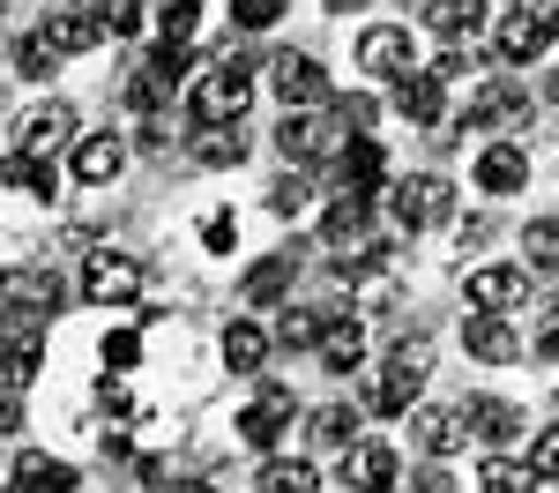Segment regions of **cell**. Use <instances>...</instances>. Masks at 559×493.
Masks as SVG:
<instances>
[{
  "label": "cell",
  "instance_id": "1",
  "mask_svg": "<svg viewBox=\"0 0 559 493\" xmlns=\"http://www.w3.org/2000/svg\"><path fill=\"white\" fill-rule=\"evenodd\" d=\"M247 105H254V75L224 52L210 75L194 83V120H202V128H239V113H247Z\"/></svg>",
  "mask_w": 559,
  "mask_h": 493
},
{
  "label": "cell",
  "instance_id": "2",
  "mask_svg": "<svg viewBox=\"0 0 559 493\" xmlns=\"http://www.w3.org/2000/svg\"><path fill=\"white\" fill-rule=\"evenodd\" d=\"M426 382H432V344H426V337H418V344H395L388 366L373 374V411H388V419H395V411H411Z\"/></svg>",
  "mask_w": 559,
  "mask_h": 493
},
{
  "label": "cell",
  "instance_id": "3",
  "mask_svg": "<svg viewBox=\"0 0 559 493\" xmlns=\"http://www.w3.org/2000/svg\"><path fill=\"white\" fill-rule=\"evenodd\" d=\"M83 300L90 307H134V300H142V262L97 247V255L83 262Z\"/></svg>",
  "mask_w": 559,
  "mask_h": 493
},
{
  "label": "cell",
  "instance_id": "4",
  "mask_svg": "<svg viewBox=\"0 0 559 493\" xmlns=\"http://www.w3.org/2000/svg\"><path fill=\"white\" fill-rule=\"evenodd\" d=\"M552 52V0H515V15L500 23V60L508 68H530Z\"/></svg>",
  "mask_w": 559,
  "mask_h": 493
},
{
  "label": "cell",
  "instance_id": "5",
  "mask_svg": "<svg viewBox=\"0 0 559 493\" xmlns=\"http://www.w3.org/2000/svg\"><path fill=\"white\" fill-rule=\"evenodd\" d=\"M463 292H471V314H508L530 300V269H515V262H492V269H471L463 277Z\"/></svg>",
  "mask_w": 559,
  "mask_h": 493
},
{
  "label": "cell",
  "instance_id": "6",
  "mask_svg": "<svg viewBox=\"0 0 559 493\" xmlns=\"http://www.w3.org/2000/svg\"><path fill=\"white\" fill-rule=\"evenodd\" d=\"M395 218H403V232H426V224H448L455 218V187L440 173H418L395 187Z\"/></svg>",
  "mask_w": 559,
  "mask_h": 493
},
{
  "label": "cell",
  "instance_id": "7",
  "mask_svg": "<svg viewBox=\"0 0 559 493\" xmlns=\"http://www.w3.org/2000/svg\"><path fill=\"white\" fill-rule=\"evenodd\" d=\"M358 68L366 75H381V83H403L418 60H411V31L403 23H373L366 38H358Z\"/></svg>",
  "mask_w": 559,
  "mask_h": 493
},
{
  "label": "cell",
  "instance_id": "8",
  "mask_svg": "<svg viewBox=\"0 0 559 493\" xmlns=\"http://www.w3.org/2000/svg\"><path fill=\"white\" fill-rule=\"evenodd\" d=\"M284 434H292V389H284V382H269V389L239 411V442H247V448H276Z\"/></svg>",
  "mask_w": 559,
  "mask_h": 493
},
{
  "label": "cell",
  "instance_id": "9",
  "mask_svg": "<svg viewBox=\"0 0 559 493\" xmlns=\"http://www.w3.org/2000/svg\"><path fill=\"white\" fill-rule=\"evenodd\" d=\"M395 448L388 442H350L344 448V493H395Z\"/></svg>",
  "mask_w": 559,
  "mask_h": 493
},
{
  "label": "cell",
  "instance_id": "10",
  "mask_svg": "<svg viewBox=\"0 0 559 493\" xmlns=\"http://www.w3.org/2000/svg\"><path fill=\"white\" fill-rule=\"evenodd\" d=\"M269 83H276L284 105H321V97H329V75H321L313 52H276V60H269Z\"/></svg>",
  "mask_w": 559,
  "mask_h": 493
},
{
  "label": "cell",
  "instance_id": "11",
  "mask_svg": "<svg viewBox=\"0 0 559 493\" xmlns=\"http://www.w3.org/2000/svg\"><path fill=\"white\" fill-rule=\"evenodd\" d=\"M477 187L485 195H522L530 187V150L522 142H485L477 150Z\"/></svg>",
  "mask_w": 559,
  "mask_h": 493
},
{
  "label": "cell",
  "instance_id": "12",
  "mask_svg": "<svg viewBox=\"0 0 559 493\" xmlns=\"http://www.w3.org/2000/svg\"><path fill=\"white\" fill-rule=\"evenodd\" d=\"M68 134H75V113H68V105H31V113L15 120V150H23V157H52Z\"/></svg>",
  "mask_w": 559,
  "mask_h": 493
},
{
  "label": "cell",
  "instance_id": "13",
  "mask_svg": "<svg viewBox=\"0 0 559 493\" xmlns=\"http://www.w3.org/2000/svg\"><path fill=\"white\" fill-rule=\"evenodd\" d=\"M276 142H284V157H292V165H321V157H336V128H329L321 113H284Z\"/></svg>",
  "mask_w": 559,
  "mask_h": 493
},
{
  "label": "cell",
  "instance_id": "14",
  "mask_svg": "<svg viewBox=\"0 0 559 493\" xmlns=\"http://www.w3.org/2000/svg\"><path fill=\"white\" fill-rule=\"evenodd\" d=\"M463 426H471L485 448H508L515 434H530V419H522L515 403H500V397H471L463 403Z\"/></svg>",
  "mask_w": 559,
  "mask_h": 493
},
{
  "label": "cell",
  "instance_id": "15",
  "mask_svg": "<svg viewBox=\"0 0 559 493\" xmlns=\"http://www.w3.org/2000/svg\"><path fill=\"white\" fill-rule=\"evenodd\" d=\"M8 493H75V463H60V456L31 448V456L8 471Z\"/></svg>",
  "mask_w": 559,
  "mask_h": 493
},
{
  "label": "cell",
  "instance_id": "16",
  "mask_svg": "<svg viewBox=\"0 0 559 493\" xmlns=\"http://www.w3.org/2000/svg\"><path fill=\"white\" fill-rule=\"evenodd\" d=\"M120 165H128V142L120 134H83V150H75V179L83 187H112Z\"/></svg>",
  "mask_w": 559,
  "mask_h": 493
},
{
  "label": "cell",
  "instance_id": "17",
  "mask_svg": "<svg viewBox=\"0 0 559 493\" xmlns=\"http://www.w3.org/2000/svg\"><path fill=\"white\" fill-rule=\"evenodd\" d=\"M344 179H350V195H358V202H373V187L388 179V150L373 142V134H350V150H344Z\"/></svg>",
  "mask_w": 559,
  "mask_h": 493
},
{
  "label": "cell",
  "instance_id": "18",
  "mask_svg": "<svg viewBox=\"0 0 559 493\" xmlns=\"http://www.w3.org/2000/svg\"><path fill=\"white\" fill-rule=\"evenodd\" d=\"M463 344H471V352L485 359V366H508V359L522 352V344H515V329H508L500 314H471V321H463Z\"/></svg>",
  "mask_w": 559,
  "mask_h": 493
},
{
  "label": "cell",
  "instance_id": "19",
  "mask_svg": "<svg viewBox=\"0 0 559 493\" xmlns=\"http://www.w3.org/2000/svg\"><path fill=\"white\" fill-rule=\"evenodd\" d=\"M477 23H485V0H426V31L448 45L477 38Z\"/></svg>",
  "mask_w": 559,
  "mask_h": 493
},
{
  "label": "cell",
  "instance_id": "20",
  "mask_svg": "<svg viewBox=\"0 0 559 493\" xmlns=\"http://www.w3.org/2000/svg\"><path fill=\"white\" fill-rule=\"evenodd\" d=\"M313 352H321L329 374H358V359H366V329H358V321H329V329L313 337Z\"/></svg>",
  "mask_w": 559,
  "mask_h": 493
},
{
  "label": "cell",
  "instance_id": "21",
  "mask_svg": "<svg viewBox=\"0 0 559 493\" xmlns=\"http://www.w3.org/2000/svg\"><path fill=\"white\" fill-rule=\"evenodd\" d=\"M0 292H15V314H31V321L60 314V277H52V269H23V277L0 284Z\"/></svg>",
  "mask_w": 559,
  "mask_h": 493
},
{
  "label": "cell",
  "instance_id": "22",
  "mask_svg": "<svg viewBox=\"0 0 559 493\" xmlns=\"http://www.w3.org/2000/svg\"><path fill=\"white\" fill-rule=\"evenodd\" d=\"M411 434H418V448H426V456H455V448L471 442L463 411H418V426H411Z\"/></svg>",
  "mask_w": 559,
  "mask_h": 493
},
{
  "label": "cell",
  "instance_id": "23",
  "mask_svg": "<svg viewBox=\"0 0 559 493\" xmlns=\"http://www.w3.org/2000/svg\"><path fill=\"white\" fill-rule=\"evenodd\" d=\"M38 38L52 45V60H60V52H90V45H97V23H90V15H75V8H52Z\"/></svg>",
  "mask_w": 559,
  "mask_h": 493
},
{
  "label": "cell",
  "instance_id": "24",
  "mask_svg": "<svg viewBox=\"0 0 559 493\" xmlns=\"http://www.w3.org/2000/svg\"><path fill=\"white\" fill-rule=\"evenodd\" d=\"M0 187H23V195H45V202H52L60 173H52V157H23V150H8V157H0Z\"/></svg>",
  "mask_w": 559,
  "mask_h": 493
},
{
  "label": "cell",
  "instance_id": "25",
  "mask_svg": "<svg viewBox=\"0 0 559 493\" xmlns=\"http://www.w3.org/2000/svg\"><path fill=\"white\" fill-rule=\"evenodd\" d=\"M306 442L313 448H350L358 442V411H350V403H321V411L306 419Z\"/></svg>",
  "mask_w": 559,
  "mask_h": 493
},
{
  "label": "cell",
  "instance_id": "26",
  "mask_svg": "<svg viewBox=\"0 0 559 493\" xmlns=\"http://www.w3.org/2000/svg\"><path fill=\"white\" fill-rule=\"evenodd\" d=\"M292 277H299V255H292V247H284V255H269V262L247 277V307H269V300H284V284H292Z\"/></svg>",
  "mask_w": 559,
  "mask_h": 493
},
{
  "label": "cell",
  "instance_id": "27",
  "mask_svg": "<svg viewBox=\"0 0 559 493\" xmlns=\"http://www.w3.org/2000/svg\"><path fill=\"white\" fill-rule=\"evenodd\" d=\"M395 113H403V120H440V83H432L426 68H411V75L395 83Z\"/></svg>",
  "mask_w": 559,
  "mask_h": 493
},
{
  "label": "cell",
  "instance_id": "28",
  "mask_svg": "<svg viewBox=\"0 0 559 493\" xmlns=\"http://www.w3.org/2000/svg\"><path fill=\"white\" fill-rule=\"evenodd\" d=\"M261 359H269V337H261L254 321H231L224 329V366L231 374H261Z\"/></svg>",
  "mask_w": 559,
  "mask_h": 493
},
{
  "label": "cell",
  "instance_id": "29",
  "mask_svg": "<svg viewBox=\"0 0 559 493\" xmlns=\"http://www.w3.org/2000/svg\"><path fill=\"white\" fill-rule=\"evenodd\" d=\"M38 374V337L23 329V337H0V389H23Z\"/></svg>",
  "mask_w": 559,
  "mask_h": 493
},
{
  "label": "cell",
  "instance_id": "30",
  "mask_svg": "<svg viewBox=\"0 0 559 493\" xmlns=\"http://www.w3.org/2000/svg\"><path fill=\"white\" fill-rule=\"evenodd\" d=\"M321 239H329L336 255H350V247L366 239V202H358V195H344V202L329 210V224H321Z\"/></svg>",
  "mask_w": 559,
  "mask_h": 493
},
{
  "label": "cell",
  "instance_id": "31",
  "mask_svg": "<svg viewBox=\"0 0 559 493\" xmlns=\"http://www.w3.org/2000/svg\"><path fill=\"white\" fill-rule=\"evenodd\" d=\"M477 493H545V479L522 471V463H508V456H492V463L477 471Z\"/></svg>",
  "mask_w": 559,
  "mask_h": 493
},
{
  "label": "cell",
  "instance_id": "32",
  "mask_svg": "<svg viewBox=\"0 0 559 493\" xmlns=\"http://www.w3.org/2000/svg\"><path fill=\"white\" fill-rule=\"evenodd\" d=\"M194 157H202L210 173H224V165H239V157H247V134H239V128H210L202 142H194Z\"/></svg>",
  "mask_w": 559,
  "mask_h": 493
},
{
  "label": "cell",
  "instance_id": "33",
  "mask_svg": "<svg viewBox=\"0 0 559 493\" xmlns=\"http://www.w3.org/2000/svg\"><path fill=\"white\" fill-rule=\"evenodd\" d=\"M90 23H97V38H128L142 23V0H90Z\"/></svg>",
  "mask_w": 559,
  "mask_h": 493
},
{
  "label": "cell",
  "instance_id": "34",
  "mask_svg": "<svg viewBox=\"0 0 559 493\" xmlns=\"http://www.w3.org/2000/svg\"><path fill=\"white\" fill-rule=\"evenodd\" d=\"M321 329H329V314H313V307H284V321H276V344L306 352V344H313Z\"/></svg>",
  "mask_w": 559,
  "mask_h": 493
},
{
  "label": "cell",
  "instance_id": "35",
  "mask_svg": "<svg viewBox=\"0 0 559 493\" xmlns=\"http://www.w3.org/2000/svg\"><path fill=\"white\" fill-rule=\"evenodd\" d=\"M194 23H202V0H165V15H157L165 45H187V38H194Z\"/></svg>",
  "mask_w": 559,
  "mask_h": 493
},
{
  "label": "cell",
  "instance_id": "36",
  "mask_svg": "<svg viewBox=\"0 0 559 493\" xmlns=\"http://www.w3.org/2000/svg\"><path fill=\"white\" fill-rule=\"evenodd\" d=\"M269 493H313V463L292 456V463H269Z\"/></svg>",
  "mask_w": 559,
  "mask_h": 493
},
{
  "label": "cell",
  "instance_id": "37",
  "mask_svg": "<svg viewBox=\"0 0 559 493\" xmlns=\"http://www.w3.org/2000/svg\"><path fill=\"white\" fill-rule=\"evenodd\" d=\"M292 0H231V15H239V31H269L276 15H284Z\"/></svg>",
  "mask_w": 559,
  "mask_h": 493
},
{
  "label": "cell",
  "instance_id": "38",
  "mask_svg": "<svg viewBox=\"0 0 559 493\" xmlns=\"http://www.w3.org/2000/svg\"><path fill=\"white\" fill-rule=\"evenodd\" d=\"M202 247H210V255H231V247H239V218H224V210L202 218Z\"/></svg>",
  "mask_w": 559,
  "mask_h": 493
},
{
  "label": "cell",
  "instance_id": "39",
  "mask_svg": "<svg viewBox=\"0 0 559 493\" xmlns=\"http://www.w3.org/2000/svg\"><path fill=\"white\" fill-rule=\"evenodd\" d=\"M15 68H23L31 83H38V75H52V45H45V38H23V45H15Z\"/></svg>",
  "mask_w": 559,
  "mask_h": 493
},
{
  "label": "cell",
  "instance_id": "40",
  "mask_svg": "<svg viewBox=\"0 0 559 493\" xmlns=\"http://www.w3.org/2000/svg\"><path fill=\"white\" fill-rule=\"evenodd\" d=\"M269 210H276V218H299V210H306V179H276Z\"/></svg>",
  "mask_w": 559,
  "mask_h": 493
},
{
  "label": "cell",
  "instance_id": "41",
  "mask_svg": "<svg viewBox=\"0 0 559 493\" xmlns=\"http://www.w3.org/2000/svg\"><path fill=\"white\" fill-rule=\"evenodd\" d=\"M552 239H559L552 218H537V224H530V239H522V247H530V262H537V269H552Z\"/></svg>",
  "mask_w": 559,
  "mask_h": 493
},
{
  "label": "cell",
  "instance_id": "42",
  "mask_svg": "<svg viewBox=\"0 0 559 493\" xmlns=\"http://www.w3.org/2000/svg\"><path fill=\"white\" fill-rule=\"evenodd\" d=\"M134 359H142V337H134V329L105 337V366H134Z\"/></svg>",
  "mask_w": 559,
  "mask_h": 493
},
{
  "label": "cell",
  "instance_id": "43",
  "mask_svg": "<svg viewBox=\"0 0 559 493\" xmlns=\"http://www.w3.org/2000/svg\"><path fill=\"white\" fill-rule=\"evenodd\" d=\"M336 120H344V128H366V120H373V97H344Z\"/></svg>",
  "mask_w": 559,
  "mask_h": 493
},
{
  "label": "cell",
  "instance_id": "44",
  "mask_svg": "<svg viewBox=\"0 0 559 493\" xmlns=\"http://www.w3.org/2000/svg\"><path fill=\"white\" fill-rule=\"evenodd\" d=\"M23 426V403H15V389H0V434H15Z\"/></svg>",
  "mask_w": 559,
  "mask_h": 493
},
{
  "label": "cell",
  "instance_id": "45",
  "mask_svg": "<svg viewBox=\"0 0 559 493\" xmlns=\"http://www.w3.org/2000/svg\"><path fill=\"white\" fill-rule=\"evenodd\" d=\"M552 463H559V442H552V434H537V479H552Z\"/></svg>",
  "mask_w": 559,
  "mask_h": 493
},
{
  "label": "cell",
  "instance_id": "46",
  "mask_svg": "<svg viewBox=\"0 0 559 493\" xmlns=\"http://www.w3.org/2000/svg\"><path fill=\"white\" fill-rule=\"evenodd\" d=\"M173 493H216V486H210V479H179Z\"/></svg>",
  "mask_w": 559,
  "mask_h": 493
},
{
  "label": "cell",
  "instance_id": "47",
  "mask_svg": "<svg viewBox=\"0 0 559 493\" xmlns=\"http://www.w3.org/2000/svg\"><path fill=\"white\" fill-rule=\"evenodd\" d=\"M329 8H336V15H344V8H366V0H329Z\"/></svg>",
  "mask_w": 559,
  "mask_h": 493
},
{
  "label": "cell",
  "instance_id": "48",
  "mask_svg": "<svg viewBox=\"0 0 559 493\" xmlns=\"http://www.w3.org/2000/svg\"><path fill=\"white\" fill-rule=\"evenodd\" d=\"M0 284H8V277H0Z\"/></svg>",
  "mask_w": 559,
  "mask_h": 493
}]
</instances>
